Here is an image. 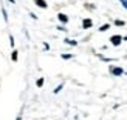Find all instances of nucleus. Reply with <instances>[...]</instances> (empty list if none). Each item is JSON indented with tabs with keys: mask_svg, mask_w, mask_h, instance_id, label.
<instances>
[{
	"mask_svg": "<svg viewBox=\"0 0 127 120\" xmlns=\"http://www.w3.org/2000/svg\"><path fill=\"white\" fill-rule=\"evenodd\" d=\"M109 71H110V74L112 75H115V77H119V75H123L124 74V69L121 68V66H109Z\"/></svg>",
	"mask_w": 127,
	"mask_h": 120,
	"instance_id": "obj_1",
	"label": "nucleus"
},
{
	"mask_svg": "<svg viewBox=\"0 0 127 120\" xmlns=\"http://www.w3.org/2000/svg\"><path fill=\"white\" fill-rule=\"evenodd\" d=\"M110 42H112L113 46H119V45H121V42H123V37L121 35H112L110 37Z\"/></svg>",
	"mask_w": 127,
	"mask_h": 120,
	"instance_id": "obj_2",
	"label": "nucleus"
},
{
	"mask_svg": "<svg viewBox=\"0 0 127 120\" xmlns=\"http://www.w3.org/2000/svg\"><path fill=\"white\" fill-rule=\"evenodd\" d=\"M92 26H93L92 18H84V20H82V28H84V29H88V28H92Z\"/></svg>",
	"mask_w": 127,
	"mask_h": 120,
	"instance_id": "obj_3",
	"label": "nucleus"
},
{
	"mask_svg": "<svg viewBox=\"0 0 127 120\" xmlns=\"http://www.w3.org/2000/svg\"><path fill=\"white\" fill-rule=\"evenodd\" d=\"M34 3L37 5V6H39V8H42V9H45L47 8V2H45V0H34Z\"/></svg>",
	"mask_w": 127,
	"mask_h": 120,
	"instance_id": "obj_4",
	"label": "nucleus"
},
{
	"mask_svg": "<svg viewBox=\"0 0 127 120\" xmlns=\"http://www.w3.org/2000/svg\"><path fill=\"white\" fill-rule=\"evenodd\" d=\"M58 18H59L61 23H68V17L65 14H62V12H59V14H58Z\"/></svg>",
	"mask_w": 127,
	"mask_h": 120,
	"instance_id": "obj_5",
	"label": "nucleus"
},
{
	"mask_svg": "<svg viewBox=\"0 0 127 120\" xmlns=\"http://www.w3.org/2000/svg\"><path fill=\"white\" fill-rule=\"evenodd\" d=\"M64 42H65L67 45H71V46H76V45H78V42H76V40H70V39H65Z\"/></svg>",
	"mask_w": 127,
	"mask_h": 120,
	"instance_id": "obj_6",
	"label": "nucleus"
},
{
	"mask_svg": "<svg viewBox=\"0 0 127 120\" xmlns=\"http://www.w3.org/2000/svg\"><path fill=\"white\" fill-rule=\"evenodd\" d=\"M107 29H110V25H109V23H105V25H102V26L99 28V31H101V33H105Z\"/></svg>",
	"mask_w": 127,
	"mask_h": 120,
	"instance_id": "obj_7",
	"label": "nucleus"
},
{
	"mask_svg": "<svg viewBox=\"0 0 127 120\" xmlns=\"http://www.w3.org/2000/svg\"><path fill=\"white\" fill-rule=\"evenodd\" d=\"M62 88H64V83H61L59 86H56V88H54V91H53V92H54V94H59V92L62 91Z\"/></svg>",
	"mask_w": 127,
	"mask_h": 120,
	"instance_id": "obj_8",
	"label": "nucleus"
},
{
	"mask_svg": "<svg viewBox=\"0 0 127 120\" xmlns=\"http://www.w3.org/2000/svg\"><path fill=\"white\" fill-rule=\"evenodd\" d=\"M115 25H116V26H124L126 22H124V20H118V18H116V20H115Z\"/></svg>",
	"mask_w": 127,
	"mask_h": 120,
	"instance_id": "obj_9",
	"label": "nucleus"
},
{
	"mask_svg": "<svg viewBox=\"0 0 127 120\" xmlns=\"http://www.w3.org/2000/svg\"><path fill=\"white\" fill-rule=\"evenodd\" d=\"M17 51H16V49H14V51H12V55H11V59H12V62H17Z\"/></svg>",
	"mask_w": 127,
	"mask_h": 120,
	"instance_id": "obj_10",
	"label": "nucleus"
},
{
	"mask_svg": "<svg viewBox=\"0 0 127 120\" xmlns=\"http://www.w3.org/2000/svg\"><path fill=\"white\" fill-rule=\"evenodd\" d=\"M43 82H45V80H43V79H39V80L36 82V85H37V86L40 88V86H43Z\"/></svg>",
	"mask_w": 127,
	"mask_h": 120,
	"instance_id": "obj_11",
	"label": "nucleus"
},
{
	"mask_svg": "<svg viewBox=\"0 0 127 120\" xmlns=\"http://www.w3.org/2000/svg\"><path fill=\"white\" fill-rule=\"evenodd\" d=\"M71 57H73V54H62V59H65V60L71 59Z\"/></svg>",
	"mask_w": 127,
	"mask_h": 120,
	"instance_id": "obj_12",
	"label": "nucleus"
},
{
	"mask_svg": "<svg viewBox=\"0 0 127 120\" xmlns=\"http://www.w3.org/2000/svg\"><path fill=\"white\" fill-rule=\"evenodd\" d=\"M9 45L14 46V37H12V35H9Z\"/></svg>",
	"mask_w": 127,
	"mask_h": 120,
	"instance_id": "obj_13",
	"label": "nucleus"
},
{
	"mask_svg": "<svg viewBox=\"0 0 127 120\" xmlns=\"http://www.w3.org/2000/svg\"><path fill=\"white\" fill-rule=\"evenodd\" d=\"M85 8L92 11V9H95V6H93V5H90V3H87V5H85Z\"/></svg>",
	"mask_w": 127,
	"mask_h": 120,
	"instance_id": "obj_14",
	"label": "nucleus"
},
{
	"mask_svg": "<svg viewBox=\"0 0 127 120\" xmlns=\"http://www.w3.org/2000/svg\"><path fill=\"white\" fill-rule=\"evenodd\" d=\"M119 2H121V3H123V6L127 9V0H119Z\"/></svg>",
	"mask_w": 127,
	"mask_h": 120,
	"instance_id": "obj_15",
	"label": "nucleus"
},
{
	"mask_svg": "<svg viewBox=\"0 0 127 120\" xmlns=\"http://www.w3.org/2000/svg\"><path fill=\"white\" fill-rule=\"evenodd\" d=\"M123 40H126V42H127V35H126V37H123Z\"/></svg>",
	"mask_w": 127,
	"mask_h": 120,
	"instance_id": "obj_16",
	"label": "nucleus"
},
{
	"mask_svg": "<svg viewBox=\"0 0 127 120\" xmlns=\"http://www.w3.org/2000/svg\"><path fill=\"white\" fill-rule=\"evenodd\" d=\"M16 120H22V117H20V116H19V117H17V119H16Z\"/></svg>",
	"mask_w": 127,
	"mask_h": 120,
	"instance_id": "obj_17",
	"label": "nucleus"
}]
</instances>
